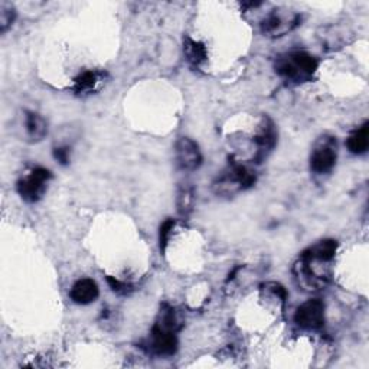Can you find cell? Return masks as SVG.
<instances>
[{
  "label": "cell",
  "instance_id": "1",
  "mask_svg": "<svg viewBox=\"0 0 369 369\" xmlns=\"http://www.w3.org/2000/svg\"><path fill=\"white\" fill-rule=\"evenodd\" d=\"M182 326L183 323L179 319L176 309L169 305H163L151 330V336L143 348L155 356H173L179 348L177 332Z\"/></svg>",
  "mask_w": 369,
  "mask_h": 369
},
{
  "label": "cell",
  "instance_id": "3",
  "mask_svg": "<svg viewBox=\"0 0 369 369\" xmlns=\"http://www.w3.org/2000/svg\"><path fill=\"white\" fill-rule=\"evenodd\" d=\"M257 182L254 168L231 159L227 169L213 182V192L218 197H234L252 188Z\"/></svg>",
  "mask_w": 369,
  "mask_h": 369
},
{
  "label": "cell",
  "instance_id": "4",
  "mask_svg": "<svg viewBox=\"0 0 369 369\" xmlns=\"http://www.w3.org/2000/svg\"><path fill=\"white\" fill-rule=\"evenodd\" d=\"M327 262L317 260L306 250L300 254L299 260L293 267V274L298 284L308 291H316L326 287L330 280V269Z\"/></svg>",
  "mask_w": 369,
  "mask_h": 369
},
{
  "label": "cell",
  "instance_id": "13",
  "mask_svg": "<svg viewBox=\"0 0 369 369\" xmlns=\"http://www.w3.org/2000/svg\"><path fill=\"white\" fill-rule=\"evenodd\" d=\"M25 130L30 141L38 143L44 140L48 134V122L38 113H25Z\"/></svg>",
  "mask_w": 369,
  "mask_h": 369
},
{
  "label": "cell",
  "instance_id": "18",
  "mask_svg": "<svg viewBox=\"0 0 369 369\" xmlns=\"http://www.w3.org/2000/svg\"><path fill=\"white\" fill-rule=\"evenodd\" d=\"M16 19V9L9 2H0V32L5 33Z\"/></svg>",
  "mask_w": 369,
  "mask_h": 369
},
{
  "label": "cell",
  "instance_id": "15",
  "mask_svg": "<svg viewBox=\"0 0 369 369\" xmlns=\"http://www.w3.org/2000/svg\"><path fill=\"white\" fill-rule=\"evenodd\" d=\"M369 146V124L365 122L361 127L353 130L346 139V147L352 155H363Z\"/></svg>",
  "mask_w": 369,
  "mask_h": 369
},
{
  "label": "cell",
  "instance_id": "8",
  "mask_svg": "<svg viewBox=\"0 0 369 369\" xmlns=\"http://www.w3.org/2000/svg\"><path fill=\"white\" fill-rule=\"evenodd\" d=\"M176 165L183 172H195L202 166L204 156L199 146L189 137H180L175 144Z\"/></svg>",
  "mask_w": 369,
  "mask_h": 369
},
{
  "label": "cell",
  "instance_id": "17",
  "mask_svg": "<svg viewBox=\"0 0 369 369\" xmlns=\"http://www.w3.org/2000/svg\"><path fill=\"white\" fill-rule=\"evenodd\" d=\"M194 202H195V191L189 184H183L177 191V198H176V206L177 212L180 216L187 218L192 209H194Z\"/></svg>",
  "mask_w": 369,
  "mask_h": 369
},
{
  "label": "cell",
  "instance_id": "12",
  "mask_svg": "<svg viewBox=\"0 0 369 369\" xmlns=\"http://www.w3.org/2000/svg\"><path fill=\"white\" fill-rule=\"evenodd\" d=\"M107 74L102 71H84L80 76L74 80L72 91L78 95H86L95 91L100 84L105 80Z\"/></svg>",
  "mask_w": 369,
  "mask_h": 369
},
{
  "label": "cell",
  "instance_id": "20",
  "mask_svg": "<svg viewBox=\"0 0 369 369\" xmlns=\"http://www.w3.org/2000/svg\"><path fill=\"white\" fill-rule=\"evenodd\" d=\"M107 281H108L110 287L113 288V291H116V293H119V294H129V293L131 291V286H130V284H127V283H124V281H120V280H117L116 277L108 276V277H107Z\"/></svg>",
  "mask_w": 369,
  "mask_h": 369
},
{
  "label": "cell",
  "instance_id": "16",
  "mask_svg": "<svg viewBox=\"0 0 369 369\" xmlns=\"http://www.w3.org/2000/svg\"><path fill=\"white\" fill-rule=\"evenodd\" d=\"M312 257L317 258V260L332 263V260L335 258V254L338 251V241L335 240H323L313 247H309L306 250Z\"/></svg>",
  "mask_w": 369,
  "mask_h": 369
},
{
  "label": "cell",
  "instance_id": "9",
  "mask_svg": "<svg viewBox=\"0 0 369 369\" xmlns=\"http://www.w3.org/2000/svg\"><path fill=\"white\" fill-rule=\"evenodd\" d=\"M294 322L305 330H320L324 326V303L310 299L300 305L294 315Z\"/></svg>",
  "mask_w": 369,
  "mask_h": 369
},
{
  "label": "cell",
  "instance_id": "21",
  "mask_svg": "<svg viewBox=\"0 0 369 369\" xmlns=\"http://www.w3.org/2000/svg\"><path fill=\"white\" fill-rule=\"evenodd\" d=\"M54 158L55 160H58L62 166L69 163L71 159V149L68 146H62V147H55L54 149Z\"/></svg>",
  "mask_w": 369,
  "mask_h": 369
},
{
  "label": "cell",
  "instance_id": "6",
  "mask_svg": "<svg viewBox=\"0 0 369 369\" xmlns=\"http://www.w3.org/2000/svg\"><path fill=\"white\" fill-rule=\"evenodd\" d=\"M338 160V141L334 136H322L316 143L310 155V169L316 175H326L332 172Z\"/></svg>",
  "mask_w": 369,
  "mask_h": 369
},
{
  "label": "cell",
  "instance_id": "7",
  "mask_svg": "<svg viewBox=\"0 0 369 369\" xmlns=\"http://www.w3.org/2000/svg\"><path fill=\"white\" fill-rule=\"evenodd\" d=\"M302 22V15L287 9L273 11L262 22V33L267 38H281L296 29Z\"/></svg>",
  "mask_w": 369,
  "mask_h": 369
},
{
  "label": "cell",
  "instance_id": "14",
  "mask_svg": "<svg viewBox=\"0 0 369 369\" xmlns=\"http://www.w3.org/2000/svg\"><path fill=\"white\" fill-rule=\"evenodd\" d=\"M183 54L194 68L202 66L208 59V51L205 44L192 40L191 36H184L183 38Z\"/></svg>",
  "mask_w": 369,
  "mask_h": 369
},
{
  "label": "cell",
  "instance_id": "10",
  "mask_svg": "<svg viewBox=\"0 0 369 369\" xmlns=\"http://www.w3.org/2000/svg\"><path fill=\"white\" fill-rule=\"evenodd\" d=\"M254 143L257 144V163H260V160H263L267 153H270L276 144H277V129L274 122L264 116L257 127V133L254 136Z\"/></svg>",
  "mask_w": 369,
  "mask_h": 369
},
{
  "label": "cell",
  "instance_id": "19",
  "mask_svg": "<svg viewBox=\"0 0 369 369\" xmlns=\"http://www.w3.org/2000/svg\"><path fill=\"white\" fill-rule=\"evenodd\" d=\"M175 219H166L165 223L160 226V233H159V242H160V251L165 252L166 251V247H168V242H169V238H170V234L175 228Z\"/></svg>",
  "mask_w": 369,
  "mask_h": 369
},
{
  "label": "cell",
  "instance_id": "11",
  "mask_svg": "<svg viewBox=\"0 0 369 369\" xmlns=\"http://www.w3.org/2000/svg\"><path fill=\"white\" fill-rule=\"evenodd\" d=\"M100 296L98 284L93 279H80L76 284L71 287L69 298L77 305H90L95 302Z\"/></svg>",
  "mask_w": 369,
  "mask_h": 369
},
{
  "label": "cell",
  "instance_id": "2",
  "mask_svg": "<svg viewBox=\"0 0 369 369\" xmlns=\"http://www.w3.org/2000/svg\"><path fill=\"white\" fill-rule=\"evenodd\" d=\"M319 68L316 57L305 51H293L279 55L274 62V69L279 76L290 84H303L312 81Z\"/></svg>",
  "mask_w": 369,
  "mask_h": 369
},
{
  "label": "cell",
  "instance_id": "5",
  "mask_svg": "<svg viewBox=\"0 0 369 369\" xmlns=\"http://www.w3.org/2000/svg\"><path fill=\"white\" fill-rule=\"evenodd\" d=\"M51 179H52L51 170L42 166H36L18 180L16 191L25 202L36 204L45 195Z\"/></svg>",
  "mask_w": 369,
  "mask_h": 369
}]
</instances>
